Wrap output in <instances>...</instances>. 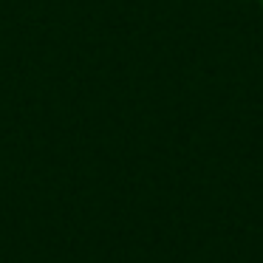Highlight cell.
<instances>
[{
	"mask_svg": "<svg viewBox=\"0 0 263 263\" xmlns=\"http://www.w3.org/2000/svg\"><path fill=\"white\" fill-rule=\"evenodd\" d=\"M260 3H263V0H260Z\"/></svg>",
	"mask_w": 263,
	"mask_h": 263,
	"instance_id": "cell-1",
	"label": "cell"
}]
</instances>
